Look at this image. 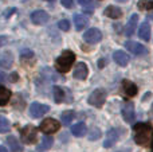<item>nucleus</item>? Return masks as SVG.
<instances>
[{
    "instance_id": "obj_6",
    "label": "nucleus",
    "mask_w": 153,
    "mask_h": 152,
    "mask_svg": "<svg viewBox=\"0 0 153 152\" xmlns=\"http://www.w3.org/2000/svg\"><path fill=\"white\" fill-rule=\"evenodd\" d=\"M48 110H50V108L47 105L40 104V102H32L31 107H30V115L34 118H39L42 116H45Z\"/></svg>"
},
{
    "instance_id": "obj_41",
    "label": "nucleus",
    "mask_w": 153,
    "mask_h": 152,
    "mask_svg": "<svg viewBox=\"0 0 153 152\" xmlns=\"http://www.w3.org/2000/svg\"><path fill=\"white\" fill-rule=\"evenodd\" d=\"M46 1H53V0H46Z\"/></svg>"
},
{
    "instance_id": "obj_35",
    "label": "nucleus",
    "mask_w": 153,
    "mask_h": 152,
    "mask_svg": "<svg viewBox=\"0 0 153 152\" xmlns=\"http://www.w3.org/2000/svg\"><path fill=\"white\" fill-rule=\"evenodd\" d=\"M105 65H106V59H105V58L100 59V62H98V67H100V69H102Z\"/></svg>"
},
{
    "instance_id": "obj_38",
    "label": "nucleus",
    "mask_w": 153,
    "mask_h": 152,
    "mask_svg": "<svg viewBox=\"0 0 153 152\" xmlns=\"http://www.w3.org/2000/svg\"><path fill=\"white\" fill-rule=\"evenodd\" d=\"M0 152H8L5 150V147H3V145H0Z\"/></svg>"
},
{
    "instance_id": "obj_24",
    "label": "nucleus",
    "mask_w": 153,
    "mask_h": 152,
    "mask_svg": "<svg viewBox=\"0 0 153 152\" xmlns=\"http://www.w3.org/2000/svg\"><path fill=\"white\" fill-rule=\"evenodd\" d=\"M53 93H54V98H55V102H58V104H61V102L65 100V92H63V89L59 88V86H54Z\"/></svg>"
},
{
    "instance_id": "obj_29",
    "label": "nucleus",
    "mask_w": 153,
    "mask_h": 152,
    "mask_svg": "<svg viewBox=\"0 0 153 152\" xmlns=\"http://www.w3.org/2000/svg\"><path fill=\"white\" fill-rule=\"evenodd\" d=\"M58 27L62 30V31H69L70 30V22L66 20V19H62V20H59Z\"/></svg>"
},
{
    "instance_id": "obj_11",
    "label": "nucleus",
    "mask_w": 153,
    "mask_h": 152,
    "mask_svg": "<svg viewBox=\"0 0 153 152\" xmlns=\"http://www.w3.org/2000/svg\"><path fill=\"white\" fill-rule=\"evenodd\" d=\"M31 20H32V23H35V24H45V23H47V20H48V13L45 12L43 10L34 11V12L31 13Z\"/></svg>"
},
{
    "instance_id": "obj_16",
    "label": "nucleus",
    "mask_w": 153,
    "mask_h": 152,
    "mask_svg": "<svg viewBox=\"0 0 153 152\" xmlns=\"http://www.w3.org/2000/svg\"><path fill=\"white\" fill-rule=\"evenodd\" d=\"M5 143L8 144V147L12 152H23V145L19 143V140L15 136H8Z\"/></svg>"
},
{
    "instance_id": "obj_4",
    "label": "nucleus",
    "mask_w": 153,
    "mask_h": 152,
    "mask_svg": "<svg viewBox=\"0 0 153 152\" xmlns=\"http://www.w3.org/2000/svg\"><path fill=\"white\" fill-rule=\"evenodd\" d=\"M59 128H61V123H59L58 120H55V118H53V117L45 118V120L42 121V124H40V127H39L40 131L46 135L55 133V132L59 131Z\"/></svg>"
},
{
    "instance_id": "obj_33",
    "label": "nucleus",
    "mask_w": 153,
    "mask_h": 152,
    "mask_svg": "<svg viewBox=\"0 0 153 152\" xmlns=\"http://www.w3.org/2000/svg\"><path fill=\"white\" fill-rule=\"evenodd\" d=\"M7 42H8V38L4 37V35H1V37H0V47H3L4 45H7Z\"/></svg>"
},
{
    "instance_id": "obj_25",
    "label": "nucleus",
    "mask_w": 153,
    "mask_h": 152,
    "mask_svg": "<svg viewBox=\"0 0 153 152\" xmlns=\"http://www.w3.org/2000/svg\"><path fill=\"white\" fill-rule=\"evenodd\" d=\"M53 143H54L53 137L45 136L42 139V143H40V145H39V150H48V148L53 147Z\"/></svg>"
},
{
    "instance_id": "obj_23",
    "label": "nucleus",
    "mask_w": 153,
    "mask_h": 152,
    "mask_svg": "<svg viewBox=\"0 0 153 152\" xmlns=\"http://www.w3.org/2000/svg\"><path fill=\"white\" fill-rule=\"evenodd\" d=\"M74 117H75V113L73 112V110H66V112H63L61 115L62 124H63V125H69V124L74 120Z\"/></svg>"
},
{
    "instance_id": "obj_34",
    "label": "nucleus",
    "mask_w": 153,
    "mask_h": 152,
    "mask_svg": "<svg viewBox=\"0 0 153 152\" xmlns=\"http://www.w3.org/2000/svg\"><path fill=\"white\" fill-rule=\"evenodd\" d=\"M18 74H16V73H12V74L10 75V81L11 82H16V81H18Z\"/></svg>"
},
{
    "instance_id": "obj_27",
    "label": "nucleus",
    "mask_w": 153,
    "mask_h": 152,
    "mask_svg": "<svg viewBox=\"0 0 153 152\" xmlns=\"http://www.w3.org/2000/svg\"><path fill=\"white\" fill-rule=\"evenodd\" d=\"M138 8L140 10H153V1H151V0H141L138 3Z\"/></svg>"
},
{
    "instance_id": "obj_37",
    "label": "nucleus",
    "mask_w": 153,
    "mask_h": 152,
    "mask_svg": "<svg viewBox=\"0 0 153 152\" xmlns=\"http://www.w3.org/2000/svg\"><path fill=\"white\" fill-rule=\"evenodd\" d=\"M13 11H15V8H11V10H7V11H5V13H4V16H5V18L11 16V13H12Z\"/></svg>"
},
{
    "instance_id": "obj_31",
    "label": "nucleus",
    "mask_w": 153,
    "mask_h": 152,
    "mask_svg": "<svg viewBox=\"0 0 153 152\" xmlns=\"http://www.w3.org/2000/svg\"><path fill=\"white\" fill-rule=\"evenodd\" d=\"M61 3H62V5L63 7H66V8H73V0H61Z\"/></svg>"
},
{
    "instance_id": "obj_3",
    "label": "nucleus",
    "mask_w": 153,
    "mask_h": 152,
    "mask_svg": "<svg viewBox=\"0 0 153 152\" xmlns=\"http://www.w3.org/2000/svg\"><path fill=\"white\" fill-rule=\"evenodd\" d=\"M20 137L22 142H24L26 144H34L38 139V128L34 125H26L24 128H22Z\"/></svg>"
},
{
    "instance_id": "obj_17",
    "label": "nucleus",
    "mask_w": 153,
    "mask_h": 152,
    "mask_svg": "<svg viewBox=\"0 0 153 152\" xmlns=\"http://www.w3.org/2000/svg\"><path fill=\"white\" fill-rule=\"evenodd\" d=\"M13 63V55L10 53V51H5L0 55V66L4 67V69H8L11 67Z\"/></svg>"
},
{
    "instance_id": "obj_26",
    "label": "nucleus",
    "mask_w": 153,
    "mask_h": 152,
    "mask_svg": "<svg viewBox=\"0 0 153 152\" xmlns=\"http://www.w3.org/2000/svg\"><path fill=\"white\" fill-rule=\"evenodd\" d=\"M10 131V123L4 116H0V133H5Z\"/></svg>"
},
{
    "instance_id": "obj_40",
    "label": "nucleus",
    "mask_w": 153,
    "mask_h": 152,
    "mask_svg": "<svg viewBox=\"0 0 153 152\" xmlns=\"http://www.w3.org/2000/svg\"><path fill=\"white\" fill-rule=\"evenodd\" d=\"M118 1H126V0H118Z\"/></svg>"
},
{
    "instance_id": "obj_22",
    "label": "nucleus",
    "mask_w": 153,
    "mask_h": 152,
    "mask_svg": "<svg viewBox=\"0 0 153 152\" xmlns=\"http://www.w3.org/2000/svg\"><path fill=\"white\" fill-rule=\"evenodd\" d=\"M74 24H75V28L78 30V31H81V30H83L85 27L89 24V19L83 15H75L74 16Z\"/></svg>"
},
{
    "instance_id": "obj_12",
    "label": "nucleus",
    "mask_w": 153,
    "mask_h": 152,
    "mask_svg": "<svg viewBox=\"0 0 153 152\" xmlns=\"http://www.w3.org/2000/svg\"><path fill=\"white\" fill-rule=\"evenodd\" d=\"M113 58H114V61H116V63H118L120 66H126V65L129 63V61H130L129 55H128L125 51H122V50L114 51Z\"/></svg>"
},
{
    "instance_id": "obj_7",
    "label": "nucleus",
    "mask_w": 153,
    "mask_h": 152,
    "mask_svg": "<svg viewBox=\"0 0 153 152\" xmlns=\"http://www.w3.org/2000/svg\"><path fill=\"white\" fill-rule=\"evenodd\" d=\"M120 135H121L120 129H116V128L109 129L108 133H106V139H105V142H103V147H105V148L113 147V145L116 144L117 142H118Z\"/></svg>"
},
{
    "instance_id": "obj_8",
    "label": "nucleus",
    "mask_w": 153,
    "mask_h": 152,
    "mask_svg": "<svg viewBox=\"0 0 153 152\" xmlns=\"http://www.w3.org/2000/svg\"><path fill=\"white\" fill-rule=\"evenodd\" d=\"M102 39V34L98 28H90L83 34V40L87 43H97Z\"/></svg>"
},
{
    "instance_id": "obj_32",
    "label": "nucleus",
    "mask_w": 153,
    "mask_h": 152,
    "mask_svg": "<svg viewBox=\"0 0 153 152\" xmlns=\"http://www.w3.org/2000/svg\"><path fill=\"white\" fill-rule=\"evenodd\" d=\"M76 1H78L79 4L82 5V7H90L93 0H76Z\"/></svg>"
},
{
    "instance_id": "obj_19",
    "label": "nucleus",
    "mask_w": 153,
    "mask_h": 152,
    "mask_svg": "<svg viewBox=\"0 0 153 152\" xmlns=\"http://www.w3.org/2000/svg\"><path fill=\"white\" fill-rule=\"evenodd\" d=\"M138 37L143 40H145V42H148L151 39V26H149V23L145 22V23L141 24L140 30H138Z\"/></svg>"
},
{
    "instance_id": "obj_2",
    "label": "nucleus",
    "mask_w": 153,
    "mask_h": 152,
    "mask_svg": "<svg viewBox=\"0 0 153 152\" xmlns=\"http://www.w3.org/2000/svg\"><path fill=\"white\" fill-rule=\"evenodd\" d=\"M74 61H75V54L70 50H66L56 58L55 66L61 73H67V72H70Z\"/></svg>"
},
{
    "instance_id": "obj_39",
    "label": "nucleus",
    "mask_w": 153,
    "mask_h": 152,
    "mask_svg": "<svg viewBox=\"0 0 153 152\" xmlns=\"http://www.w3.org/2000/svg\"><path fill=\"white\" fill-rule=\"evenodd\" d=\"M152 152H153V142H152Z\"/></svg>"
},
{
    "instance_id": "obj_1",
    "label": "nucleus",
    "mask_w": 153,
    "mask_h": 152,
    "mask_svg": "<svg viewBox=\"0 0 153 152\" xmlns=\"http://www.w3.org/2000/svg\"><path fill=\"white\" fill-rule=\"evenodd\" d=\"M153 137V128L151 124L138 123L134 125V142L138 145H148L152 142Z\"/></svg>"
},
{
    "instance_id": "obj_36",
    "label": "nucleus",
    "mask_w": 153,
    "mask_h": 152,
    "mask_svg": "<svg viewBox=\"0 0 153 152\" xmlns=\"http://www.w3.org/2000/svg\"><path fill=\"white\" fill-rule=\"evenodd\" d=\"M5 81H7V75L0 70V82H5Z\"/></svg>"
},
{
    "instance_id": "obj_20",
    "label": "nucleus",
    "mask_w": 153,
    "mask_h": 152,
    "mask_svg": "<svg viewBox=\"0 0 153 152\" xmlns=\"http://www.w3.org/2000/svg\"><path fill=\"white\" fill-rule=\"evenodd\" d=\"M11 96H12V93H11L10 89L5 88V86H0V107L7 105Z\"/></svg>"
},
{
    "instance_id": "obj_9",
    "label": "nucleus",
    "mask_w": 153,
    "mask_h": 152,
    "mask_svg": "<svg viewBox=\"0 0 153 152\" xmlns=\"http://www.w3.org/2000/svg\"><path fill=\"white\" fill-rule=\"evenodd\" d=\"M122 117H124V120L126 121V123H133V120H134V117H136L133 102H126V104H124V107H122Z\"/></svg>"
},
{
    "instance_id": "obj_15",
    "label": "nucleus",
    "mask_w": 153,
    "mask_h": 152,
    "mask_svg": "<svg viewBox=\"0 0 153 152\" xmlns=\"http://www.w3.org/2000/svg\"><path fill=\"white\" fill-rule=\"evenodd\" d=\"M137 22H138V15L134 13V15L130 16L129 22H128L126 27H125V35L126 37H132L136 31V27H137Z\"/></svg>"
},
{
    "instance_id": "obj_13",
    "label": "nucleus",
    "mask_w": 153,
    "mask_h": 152,
    "mask_svg": "<svg viewBox=\"0 0 153 152\" xmlns=\"http://www.w3.org/2000/svg\"><path fill=\"white\" fill-rule=\"evenodd\" d=\"M122 88H124V92H125V94H126L128 97H134L136 94H137V92H138L136 83H133L132 81H129V80L122 81Z\"/></svg>"
},
{
    "instance_id": "obj_28",
    "label": "nucleus",
    "mask_w": 153,
    "mask_h": 152,
    "mask_svg": "<svg viewBox=\"0 0 153 152\" xmlns=\"http://www.w3.org/2000/svg\"><path fill=\"white\" fill-rule=\"evenodd\" d=\"M101 131L98 128H94V129H91L90 131V133H89V140L90 142H93V140H98L101 137Z\"/></svg>"
},
{
    "instance_id": "obj_5",
    "label": "nucleus",
    "mask_w": 153,
    "mask_h": 152,
    "mask_svg": "<svg viewBox=\"0 0 153 152\" xmlns=\"http://www.w3.org/2000/svg\"><path fill=\"white\" fill-rule=\"evenodd\" d=\"M105 100H106V92L103 89H95L89 96V104L95 108H101L105 104Z\"/></svg>"
},
{
    "instance_id": "obj_14",
    "label": "nucleus",
    "mask_w": 153,
    "mask_h": 152,
    "mask_svg": "<svg viewBox=\"0 0 153 152\" xmlns=\"http://www.w3.org/2000/svg\"><path fill=\"white\" fill-rule=\"evenodd\" d=\"M74 78H76V80H81V81H83V80H86V77H87V74H89V70H87V66L85 63H78L75 66V69H74Z\"/></svg>"
},
{
    "instance_id": "obj_30",
    "label": "nucleus",
    "mask_w": 153,
    "mask_h": 152,
    "mask_svg": "<svg viewBox=\"0 0 153 152\" xmlns=\"http://www.w3.org/2000/svg\"><path fill=\"white\" fill-rule=\"evenodd\" d=\"M34 57V53L31 50H23L22 51V58L26 59V58H32Z\"/></svg>"
},
{
    "instance_id": "obj_10",
    "label": "nucleus",
    "mask_w": 153,
    "mask_h": 152,
    "mask_svg": "<svg viewBox=\"0 0 153 152\" xmlns=\"http://www.w3.org/2000/svg\"><path fill=\"white\" fill-rule=\"evenodd\" d=\"M125 47H126L130 53L136 54V55H141V54H145L146 51H148L141 43L133 42V40H128V42H125Z\"/></svg>"
},
{
    "instance_id": "obj_18",
    "label": "nucleus",
    "mask_w": 153,
    "mask_h": 152,
    "mask_svg": "<svg viewBox=\"0 0 153 152\" xmlns=\"http://www.w3.org/2000/svg\"><path fill=\"white\" fill-rule=\"evenodd\" d=\"M105 15L111 19H118L122 16V11L121 8L116 7V5H109V7L105 8Z\"/></svg>"
},
{
    "instance_id": "obj_21",
    "label": "nucleus",
    "mask_w": 153,
    "mask_h": 152,
    "mask_svg": "<svg viewBox=\"0 0 153 152\" xmlns=\"http://www.w3.org/2000/svg\"><path fill=\"white\" fill-rule=\"evenodd\" d=\"M86 132H87V128H86V125H85L83 123L75 124V125H73V128H71V133L74 135L75 137L85 136V135H86Z\"/></svg>"
}]
</instances>
